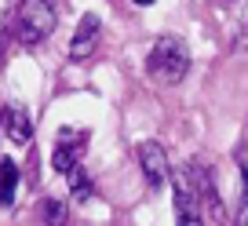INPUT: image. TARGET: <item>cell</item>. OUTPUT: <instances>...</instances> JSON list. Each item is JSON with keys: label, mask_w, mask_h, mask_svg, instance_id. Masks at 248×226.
<instances>
[{"label": "cell", "mask_w": 248, "mask_h": 226, "mask_svg": "<svg viewBox=\"0 0 248 226\" xmlns=\"http://www.w3.org/2000/svg\"><path fill=\"white\" fill-rule=\"evenodd\" d=\"M55 22H59V15H55L51 0H18L15 18H11V37L22 47H33L55 33Z\"/></svg>", "instance_id": "obj_1"}, {"label": "cell", "mask_w": 248, "mask_h": 226, "mask_svg": "<svg viewBox=\"0 0 248 226\" xmlns=\"http://www.w3.org/2000/svg\"><path fill=\"white\" fill-rule=\"evenodd\" d=\"M179 226H204V223H201V215H186V219H179Z\"/></svg>", "instance_id": "obj_10"}, {"label": "cell", "mask_w": 248, "mask_h": 226, "mask_svg": "<svg viewBox=\"0 0 248 226\" xmlns=\"http://www.w3.org/2000/svg\"><path fill=\"white\" fill-rule=\"evenodd\" d=\"M15 186H18V164L0 157V204L15 201Z\"/></svg>", "instance_id": "obj_7"}, {"label": "cell", "mask_w": 248, "mask_h": 226, "mask_svg": "<svg viewBox=\"0 0 248 226\" xmlns=\"http://www.w3.org/2000/svg\"><path fill=\"white\" fill-rule=\"evenodd\" d=\"M237 226H248V204L241 208V215H237Z\"/></svg>", "instance_id": "obj_12"}, {"label": "cell", "mask_w": 248, "mask_h": 226, "mask_svg": "<svg viewBox=\"0 0 248 226\" xmlns=\"http://www.w3.org/2000/svg\"><path fill=\"white\" fill-rule=\"evenodd\" d=\"M241 194H245V204H248V168H241Z\"/></svg>", "instance_id": "obj_11"}, {"label": "cell", "mask_w": 248, "mask_h": 226, "mask_svg": "<svg viewBox=\"0 0 248 226\" xmlns=\"http://www.w3.org/2000/svg\"><path fill=\"white\" fill-rule=\"evenodd\" d=\"M0 132L8 135V142H18V146L33 139V124L22 109H4L0 113Z\"/></svg>", "instance_id": "obj_6"}, {"label": "cell", "mask_w": 248, "mask_h": 226, "mask_svg": "<svg viewBox=\"0 0 248 226\" xmlns=\"http://www.w3.org/2000/svg\"><path fill=\"white\" fill-rule=\"evenodd\" d=\"M223 4H233V0H223Z\"/></svg>", "instance_id": "obj_14"}, {"label": "cell", "mask_w": 248, "mask_h": 226, "mask_svg": "<svg viewBox=\"0 0 248 226\" xmlns=\"http://www.w3.org/2000/svg\"><path fill=\"white\" fill-rule=\"evenodd\" d=\"M146 70L157 84H179L190 70V51L179 37H161L154 47H150V59H146Z\"/></svg>", "instance_id": "obj_2"}, {"label": "cell", "mask_w": 248, "mask_h": 226, "mask_svg": "<svg viewBox=\"0 0 248 226\" xmlns=\"http://www.w3.org/2000/svg\"><path fill=\"white\" fill-rule=\"evenodd\" d=\"M44 223L47 226H66V201L47 197V201H44Z\"/></svg>", "instance_id": "obj_9"}, {"label": "cell", "mask_w": 248, "mask_h": 226, "mask_svg": "<svg viewBox=\"0 0 248 226\" xmlns=\"http://www.w3.org/2000/svg\"><path fill=\"white\" fill-rule=\"evenodd\" d=\"M99 33H102L99 15H92V11H88V15L80 18L73 40H70V59H73V62H84V59H92V55H95V47H99Z\"/></svg>", "instance_id": "obj_5"}, {"label": "cell", "mask_w": 248, "mask_h": 226, "mask_svg": "<svg viewBox=\"0 0 248 226\" xmlns=\"http://www.w3.org/2000/svg\"><path fill=\"white\" fill-rule=\"evenodd\" d=\"M66 179H70V194L77 197V201H88V197H92V190H95V186H92V175H88L80 164L66 175Z\"/></svg>", "instance_id": "obj_8"}, {"label": "cell", "mask_w": 248, "mask_h": 226, "mask_svg": "<svg viewBox=\"0 0 248 226\" xmlns=\"http://www.w3.org/2000/svg\"><path fill=\"white\" fill-rule=\"evenodd\" d=\"M88 150V132H73V128H62L59 132V142H55V153H51V168L62 175H70L73 168L80 164Z\"/></svg>", "instance_id": "obj_3"}, {"label": "cell", "mask_w": 248, "mask_h": 226, "mask_svg": "<svg viewBox=\"0 0 248 226\" xmlns=\"http://www.w3.org/2000/svg\"><path fill=\"white\" fill-rule=\"evenodd\" d=\"M139 164L146 172V182L150 186H164V179H171V164H168V153H164L161 142H142L139 146Z\"/></svg>", "instance_id": "obj_4"}, {"label": "cell", "mask_w": 248, "mask_h": 226, "mask_svg": "<svg viewBox=\"0 0 248 226\" xmlns=\"http://www.w3.org/2000/svg\"><path fill=\"white\" fill-rule=\"evenodd\" d=\"M135 4H139V8H150V4H154V0H135Z\"/></svg>", "instance_id": "obj_13"}]
</instances>
